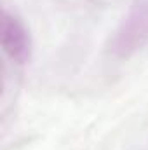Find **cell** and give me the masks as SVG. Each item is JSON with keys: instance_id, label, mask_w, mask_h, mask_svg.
Instances as JSON below:
<instances>
[{"instance_id": "cell-2", "label": "cell", "mask_w": 148, "mask_h": 150, "mask_svg": "<svg viewBox=\"0 0 148 150\" xmlns=\"http://www.w3.org/2000/svg\"><path fill=\"white\" fill-rule=\"evenodd\" d=\"M0 38L5 54L18 65H25L32 58V42L30 35L21 25V21L9 14H2V26H0Z\"/></svg>"}, {"instance_id": "cell-1", "label": "cell", "mask_w": 148, "mask_h": 150, "mask_svg": "<svg viewBox=\"0 0 148 150\" xmlns=\"http://www.w3.org/2000/svg\"><path fill=\"white\" fill-rule=\"evenodd\" d=\"M148 42V0H140L124 19L113 38L111 51L117 56H129Z\"/></svg>"}]
</instances>
